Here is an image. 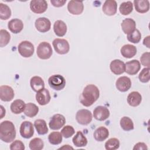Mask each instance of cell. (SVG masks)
<instances>
[{"instance_id":"60d3db41","label":"cell","mask_w":150,"mask_h":150,"mask_svg":"<svg viewBox=\"0 0 150 150\" xmlns=\"http://www.w3.org/2000/svg\"><path fill=\"white\" fill-rule=\"evenodd\" d=\"M75 133V131L74 128L69 125H66L63 127V128L61 130V134L63 137L65 138H69L73 136Z\"/></svg>"},{"instance_id":"74e56055","label":"cell","mask_w":150,"mask_h":150,"mask_svg":"<svg viewBox=\"0 0 150 150\" xmlns=\"http://www.w3.org/2000/svg\"><path fill=\"white\" fill-rule=\"evenodd\" d=\"M120 147V141L116 138H111L105 143V148L107 150H115Z\"/></svg>"},{"instance_id":"f6af8a7d","label":"cell","mask_w":150,"mask_h":150,"mask_svg":"<svg viewBox=\"0 0 150 150\" xmlns=\"http://www.w3.org/2000/svg\"><path fill=\"white\" fill-rule=\"evenodd\" d=\"M66 2V0H50V3L55 7L63 6Z\"/></svg>"},{"instance_id":"7c38bea8","label":"cell","mask_w":150,"mask_h":150,"mask_svg":"<svg viewBox=\"0 0 150 150\" xmlns=\"http://www.w3.org/2000/svg\"><path fill=\"white\" fill-rule=\"evenodd\" d=\"M68 11L73 15H80L84 10V5L82 1H70L67 5Z\"/></svg>"},{"instance_id":"4316f807","label":"cell","mask_w":150,"mask_h":150,"mask_svg":"<svg viewBox=\"0 0 150 150\" xmlns=\"http://www.w3.org/2000/svg\"><path fill=\"white\" fill-rule=\"evenodd\" d=\"M73 144L77 147H83L85 146L87 144V139L80 131L76 132V135L73 137L72 139Z\"/></svg>"},{"instance_id":"7dc6e473","label":"cell","mask_w":150,"mask_h":150,"mask_svg":"<svg viewBox=\"0 0 150 150\" xmlns=\"http://www.w3.org/2000/svg\"><path fill=\"white\" fill-rule=\"evenodd\" d=\"M59 149H73V148L71 146H70L69 145H64L63 146L60 147V148H59Z\"/></svg>"},{"instance_id":"ab89813d","label":"cell","mask_w":150,"mask_h":150,"mask_svg":"<svg viewBox=\"0 0 150 150\" xmlns=\"http://www.w3.org/2000/svg\"><path fill=\"white\" fill-rule=\"evenodd\" d=\"M139 80L142 83H148L150 79L149 67L144 68L138 76Z\"/></svg>"},{"instance_id":"f35d334b","label":"cell","mask_w":150,"mask_h":150,"mask_svg":"<svg viewBox=\"0 0 150 150\" xmlns=\"http://www.w3.org/2000/svg\"><path fill=\"white\" fill-rule=\"evenodd\" d=\"M127 39L131 43H138L141 39V33L139 30L135 29L132 32L127 35Z\"/></svg>"},{"instance_id":"44dd1931","label":"cell","mask_w":150,"mask_h":150,"mask_svg":"<svg viewBox=\"0 0 150 150\" xmlns=\"http://www.w3.org/2000/svg\"><path fill=\"white\" fill-rule=\"evenodd\" d=\"M121 26L124 33L125 34L128 35L135 29L136 23L134 19L128 18L124 19L122 21L121 23Z\"/></svg>"},{"instance_id":"9c48e42d","label":"cell","mask_w":150,"mask_h":150,"mask_svg":"<svg viewBox=\"0 0 150 150\" xmlns=\"http://www.w3.org/2000/svg\"><path fill=\"white\" fill-rule=\"evenodd\" d=\"M66 123L65 117L60 114H56L52 116L49 123L51 129L58 130L63 127Z\"/></svg>"},{"instance_id":"c3c4849f","label":"cell","mask_w":150,"mask_h":150,"mask_svg":"<svg viewBox=\"0 0 150 150\" xmlns=\"http://www.w3.org/2000/svg\"><path fill=\"white\" fill-rule=\"evenodd\" d=\"M1 119H2L3 118V117L5 115V110L3 106L2 105H1Z\"/></svg>"},{"instance_id":"52a82bcc","label":"cell","mask_w":150,"mask_h":150,"mask_svg":"<svg viewBox=\"0 0 150 150\" xmlns=\"http://www.w3.org/2000/svg\"><path fill=\"white\" fill-rule=\"evenodd\" d=\"M93 118L92 113L87 109H81L79 110L76 114V119L77 122L83 125L89 124Z\"/></svg>"},{"instance_id":"83f0119b","label":"cell","mask_w":150,"mask_h":150,"mask_svg":"<svg viewBox=\"0 0 150 150\" xmlns=\"http://www.w3.org/2000/svg\"><path fill=\"white\" fill-rule=\"evenodd\" d=\"M135 10L141 13L147 12L149 9V2L148 0H134Z\"/></svg>"},{"instance_id":"ac0fdd59","label":"cell","mask_w":150,"mask_h":150,"mask_svg":"<svg viewBox=\"0 0 150 150\" xmlns=\"http://www.w3.org/2000/svg\"><path fill=\"white\" fill-rule=\"evenodd\" d=\"M117 10V4L114 0H107L103 5V12L108 16L115 15Z\"/></svg>"},{"instance_id":"d6986e66","label":"cell","mask_w":150,"mask_h":150,"mask_svg":"<svg viewBox=\"0 0 150 150\" xmlns=\"http://www.w3.org/2000/svg\"><path fill=\"white\" fill-rule=\"evenodd\" d=\"M110 68L114 74L120 75L125 71V63L120 59H115L111 62Z\"/></svg>"},{"instance_id":"8992f818","label":"cell","mask_w":150,"mask_h":150,"mask_svg":"<svg viewBox=\"0 0 150 150\" xmlns=\"http://www.w3.org/2000/svg\"><path fill=\"white\" fill-rule=\"evenodd\" d=\"M52 45L54 50L58 54H65L69 52V43L68 41L64 39L56 38L53 40Z\"/></svg>"},{"instance_id":"d6a6232c","label":"cell","mask_w":150,"mask_h":150,"mask_svg":"<svg viewBox=\"0 0 150 150\" xmlns=\"http://www.w3.org/2000/svg\"><path fill=\"white\" fill-rule=\"evenodd\" d=\"M133 10V4L131 1L124 2L121 4L119 11L123 15H127L131 13Z\"/></svg>"},{"instance_id":"4dcf8cb0","label":"cell","mask_w":150,"mask_h":150,"mask_svg":"<svg viewBox=\"0 0 150 150\" xmlns=\"http://www.w3.org/2000/svg\"><path fill=\"white\" fill-rule=\"evenodd\" d=\"M39 112V107L35 104L29 103L26 104L25 110L23 111L25 115L28 117L32 118L36 116Z\"/></svg>"},{"instance_id":"b9f144b4","label":"cell","mask_w":150,"mask_h":150,"mask_svg":"<svg viewBox=\"0 0 150 150\" xmlns=\"http://www.w3.org/2000/svg\"><path fill=\"white\" fill-rule=\"evenodd\" d=\"M25 149L24 144L20 140H15L10 145L11 150H24Z\"/></svg>"},{"instance_id":"ffe728a7","label":"cell","mask_w":150,"mask_h":150,"mask_svg":"<svg viewBox=\"0 0 150 150\" xmlns=\"http://www.w3.org/2000/svg\"><path fill=\"white\" fill-rule=\"evenodd\" d=\"M8 27L11 32L15 34H17L22 30L23 28V23L21 19L15 18L8 22Z\"/></svg>"},{"instance_id":"836d02e7","label":"cell","mask_w":150,"mask_h":150,"mask_svg":"<svg viewBox=\"0 0 150 150\" xmlns=\"http://www.w3.org/2000/svg\"><path fill=\"white\" fill-rule=\"evenodd\" d=\"M62 135L61 132L54 131L51 132L48 136L49 142L52 145H58L62 142Z\"/></svg>"},{"instance_id":"8fae6325","label":"cell","mask_w":150,"mask_h":150,"mask_svg":"<svg viewBox=\"0 0 150 150\" xmlns=\"http://www.w3.org/2000/svg\"><path fill=\"white\" fill-rule=\"evenodd\" d=\"M109 110L102 105L96 107L93 111V117L98 121H104L110 117Z\"/></svg>"},{"instance_id":"4fadbf2b","label":"cell","mask_w":150,"mask_h":150,"mask_svg":"<svg viewBox=\"0 0 150 150\" xmlns=\"http://www.w3.org/2000/svg\"><path fill=\"white\" fill-rule=\"evenodd\" d=\"M35 26L39 32L45 33L50 29L51 23L49 19L45 17H40L35 21Z\"/></svg>"},{"instance_id":"ba28073f","label":"cell","mask_w":150,"mask_h":150,"mask_svg":"<svg viewBox=\"0 0 150 150\" xmlns=\"http://www.w3.org/2000/svg\"><path fill=\"white\" fill-rule=\"evenodd\" d=\"M19 132L22 137L25 139L30 138L34 134V125L29 121L22 122L20 126Z\"/></svg>"},{"instance_id":"484cf974","label":"cell","mask_w":150,"mask_h":150,"mask_svg":"<svg viewBox=\"0 0 150 150\" xmlns=\"http://www.w3.org/2000/svg\"><path fill=\"white\" fill-rule=\"evenodd\" d=\"M30 85L32 89L36 93L45 88V82L40 77L37 76H33L30 79Z\"/></svg>"},{"instance_id":"8d00e7d4","label":"cell","mask_w":150,"mask_h":150,"mask_svg":"<svg viewBox=\"0 0 150 150\" xmlns=\"http://www.w3.org/2000/svg\"><path fill=\"white\" fill-rule=\"evenodd\" d=\"M11 39L9 33L5 29H1L0 30V46L1 47L6 46Z\"/></svg>"},{"instance_id":"d590c367","label":"cell","mask_w":150,"mask_h":150,"mask_svg":"<svg viewBox=\"0 0 150 150\" xmlns=\"http://www.w3.org/2000/svg\"><path fill=\"white\" fill-rule=\"evenodd\" d=\"M29 146L31 150H40L44 147V142L42 139L35 138L29 142Z\"/></svg>"},{"instance_id":"f546056e","label":"cell","mask_w":150,"mask_h":150,"mask_svg":"<svg viewBox=\"0 0 150 150\" xmlns=\"http://www.w3.org/2000/svg\"><path fill=\"white\" fill-rule=\"evenodd\" d=\"M34 127L39 135H45L48 132V128L46 121L43 119H38L34 122Z\"/></svg>"},{"instance_id":"1f68e13d","label":"cell","mask_w":150,"mask_h":150,"mask_svg":"<svg viewBox=\"0 0 150 150\" xmlns=\"http://www.w3.org/2000/svg\"><path fill=\"white\" fill-rule=\"evenodd\" d=\"M120 126L122 129L125 131L132 130L134 128L132 120L128 117H123L120 120Z\"/></svg>"},{"instance_id":"5b68a950","label":"cell","mask_w":150,"mask_h":150,"mask_svg":"<svg viewBox=\"0 0 150 150\" xmlns=\"http://www.w3.org/2000/svg\"><path fill=\"white\" fill-rule=\"evenodd\" d=\"M18 50L22 57H30L34 53L35 47L30 42L24 40L21 42L18 45Z\"/></svg>"},{"instance_id":"bcb514c9","label":"cell","mask_w":150,"mask_h":150,"mask_svg":"<svg viewBox=\"0 0 150 150\" xmlns=\"http://www.w3.org/2000/svg\"><path fill=\"white\" fill-rule=\"evenodd\" d=\"M150 36H147L146 38H144L143 40V45H145L146 47L150 48Z\"/></svg>"},{"instance_id":"ee69618b","label":"cell","mask_w":150,"mask_h":150,"mask_svg":"<svg viewBox=\"0 0 150 150\" xmlns=\"http://www.w3.org/2000/svg\"><path fill=\"white\" fill-rule=\"evenodd\" d=\"M133 149L134 150H147L148 147L146 145L144 142H138L134 145Z\"/></svg>"},{"instance_id":"d4e9b609","label":"cell","mask_w":150,"mask_h":150,"mask_svg":"<svg viewBox=\"0 0 150 150\" xmlns=\"http://www.w3.org/2000/svg\"><path fill=\"white\" fill-rule=\"evenodd\" d=\"M127 103L130 106L137 107L142 101V96L138 91H132L127 96Z\"/></svg>"},{"instance_id":"e0dca14e","label":"cell","mask_w":150,"mask_h":150,"mask_svg":"<svg viewBox=\"0 0 150 150\" xmlns=\"http://www.w3.org/2000/svg\"><path fill=\"white\" fill-rule=\"evenodd\" d=\"M116 88L121 92L128 91L131 87V79L127 76H122L119 77L115 82Z\"/></svg>"},{"instance_id":"cb8c5ba5","label":"cell","mask_w":150,"mask_h":150,"mask_svg":"<svg viewBox=\"0 0 150 150\" xmlns=\"http://www.w3.org/2000/svg\"><path fill=\"white\" fill-rule=\"evenodd\" d=\"M67 25L62 20H57L53 25V30L55 34L59 37H63L67 32Z\"/></svg>"},{"instance_id":"9a60e30c","label":"cell","mask_w":150,"mask_h":150,"mask_svg":"<svg viewBox=\"0 0 150 150\" xmlns=\"http://www.w3.org/2000/svg\"><path fill=\"white\" fill-rule=\"evenodd\" d=\"M51 99V96L49 90L45 88L38 91L36 94V100L40 105L47 104Z\"/></svg>"},{"instance_id":"5bb4252c","label":"cell","mask_w":150,"mask_h":150,"mask_svg":"<svg viewBox=\"0 0 150 150\" xmlns=\"http://www.w3.org/2000/svg\"><path fill=\"white\" fill-rule=\"evenodd\" d=\"M15 96L13 88L7 85H2L0 87V98L3 101H10Z\"/></svg>"},{"instance_id":"277c9868","label":"cell","mask_w":150,"mask_h":150,"mask_svg":"<svg viewBox=\"0 0 150 150\" xmlns=\"http://www.w3.org/2000/svg\"><path fill=\"white\" fill-rule=\"evenodd\" d=\"M48 84L52 89L59 91L63 89L66 86V80L60 74H54L48 79Z\"/></svg>"},{"instance_id":"f1b7e54d","label":"cell","mask_w":150,"mask_h":150,"mask_svg":"<svg viewBox=\"0 0 150 150\" xmlns=\"http://www.w3.org/2000/svg\"><path fill=\"white\" fill-rule=\"evenodd\" d=\"M26 104L25 102L21 99L14 100L11 104L10 108L11 111L15 114H19L24 111Z\"/></svg>"},{"instance_id":"e575fe53","label":"cell","mask_w":150,"mask_h":150,"mask_svg":"<svg viewBox=\"0 0 150 150\" xmlns=\"http://www.w3.org/2000/svg\"><path fill=\"white\" fill-rule=\"evenodd\" d=\"M11 16V10L6 4L0 3V18L2 20H7Z\"/></svg>"},{"instance_id":"6da1fadb","label":"cell","mask_w":150,"mask_h":150,"mask_svg":"<svg viewBox=\"0 0 150 150\" xmlns=\"http://www.w3.org/2000/svg\"><path fill=\"white\" fill-rule=\"evenodd\" d=\"M99 97L100 91L98 87L92 84H88L80 96V101L83 105L90 107L98 100Z\"/></svg>"},{"instance_id":"30bf717a","label":"cell","mask_w":150,"mask_h":150,"mask_svg":"<svg viewBox=\"0 0 150 150\" xmlns=\"http://www.w3.org/2000/svg\"><path fill=\"white\" fill-rule=\"evenodd\" d=\"M30 8L35 13H42L46 11L47 3L45 0H32L30 2Z\"/></svg>"},{"instance_id":"7bdbcfd3","label":"cell","mask_w":150,"mask_h":150,"mask_svg":"<svg viewBox=\"0 0 150 150\" xmlns=\"http://www.w3.org/2000/svg\"><path fill=\"white\" fill-rule=\"evenodd\" d=\"M149 56L150 53L148 52H145L141 55L140 57V61L144 66L149 67Z\"/></svg>"},{"instance_id":"7402d4cb","label":"cell","mask_w":150,"mask_h":150,"mask_svg":"<svg viewBox=\"0 0 150 150\" xmlns=\"http://www.w3.org/2000/svg\"><path fill=\"white\" fill-rule=\"evenodd\" d=\"M120 52L124 57L130 59L137 54V49L135 46L130 44H127L121 47Z\"/></svg>"},{"instance_id":"3957f363","label":"cell","mask_w":150,"mask_h":150,"mask_svg":"<svg viewBox=\"0 0 150 150\" xmlns=\"http://www.w3.org/2000/svg\"><path fill=\"white\" fill-rule=\"evenodd\" d=\"M36 54L40 59L46 60L50 58L53 54L52 48L49 43L42 42L40 43L37 47Z\"/></svg>"},{"instance_id":"7a4b0ae2","label":"cell","mask_w":150,"mask_h":150,"mask_svg":"<svg viewBox=\"0 0 150 150\" xmlns=\"http://www.w3.org/2000/svg\"><path fill=\"white\" fill-rule=\"evenodd\" d=\"M16 129L12 122L5 120L0 124V139L6 142L9 143L14 141L16 137Z\"/></svg>"},{"instance_id":"603a6c76","label":"cell","mask_w":150,"mask_h":150,"mask_svg":"<svg viewBox=\"0 0 150 150\" xmlns=\"http://www.w3.org/2000/svg\"><path fill=\"white\" fill-rule=\"evenodd\" d=\"M109 136L108 129L105 127H100L97 128L94 132V138L99 142L105 140Z\"/></svg>"},{"instance_id":"2e32d148","label":"cell","mask_w":150,"mask_h":150,"mask_svg":"<svg viewBox=\"0 0 150 150\" xmlns=\"http://www.w3.org/2000/svg\"><path fill=\"white\" fill-rule=\"evenodd\" d=\"M141 69V63L136 59L128 61L125 64V71L130 75H135Z\"/></svg>"}]
</instances>
